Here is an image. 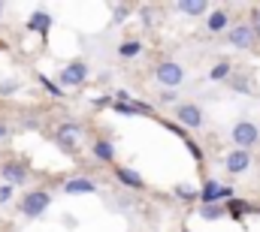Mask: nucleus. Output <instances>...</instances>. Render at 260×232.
Masks as SVG:
<instances>
[{
    "label": "nucleus",
    "mask_w": 260,
    "mask_h": 232,
    "mask_svg": "<svg viewBox=\"0 0 260 232\" xmlns=\"http://www.w3.org/2000/svg\"><path fill=\"white\" fill-rule=\"evenodd\" d=\"M230 142L236 145V151H251L260 142V127L254 121H236L230 127Z\"/></svg>",
    "instance_id": "f257e3e1"
},
{
    "label": "nucleus",
    "mask_w": 260,
    "mask_h": 232,
    "mask_svg": "<svg viewBox=\"0 0 260 232\" xmlns=\"http://www.w3.org/2000/svg\"><path fill=\"white\" fill-rule=\"evenodd\" d=\"M154 79H157V85L164 91H176L185 82V66L176 63V60H164V63L154 66Z\"/></svg>",
    "instance_id": "f03ea898"
},
{
    "label": "nucleus",
    "mask_w": 260,
    "mask_h": 232,
    "mask_svg": "<svg viewBox=\"0 0 260 232\" xmlns=\"http://www.w3.org/2000/svg\"><path fill=\"white\" fill-rule=\"evenodd\" d=\"M254 43H257V33H254L251 24L239 21V24L227 27V46H233V49H251Z\"/></svg>",
    "instance_id": "7ed1b4c3"
},
{
    "label": "nucleus",
    "mask_w": 260,
    "mask_h": 232,
    "mask_svg": "<svg viewBox=\"0 0 260 232\" xmlns=\"http://www.w3.org/2000/svg\"><path fill=\"white\" fill-rule=\"evenodd\" d=\"M49 205H52V196H49L46 190H30V193L21 199V214H24V217H40V214H46Z\"/></svg>",
    "instance_id": "20e7f679"
},
{
    "label": "nucleus",
    "mask_w": 260,
    "mask_h": 232,
    "mask_svg": "<svg viewBox=\"0 0 260 232\" xmlns=\"http://www.w3.org/2000/svg\"><path fill=\"white\" fill-rule=\"evenodd\" d=\"M176 121H179L185 130H200V127L206 124L203 109H200L197 103H179V106H176Z\"/></svg>",
    "instance_id": "39448f33"
},
{
    "label": "nucleus",
    "mask_w": 260,
    "mask_h": 232,
    "mask_svg": "<svg viewBox=\"0 0 260 232\" xmlns=\"http://www.w3.org/2000/svg\"><path fill=\"white\" fill-rule=\"evenodd\" d=\"M85 79H88V63L85 60H70L61 69V85L64 88H82Z\"/></svg>",
    "instance_id": "423d86ee"
},
{
    "label": "nucleus",
    "mask_w": 260,
    "mask_h": 232,
    "mask_svg": "<svg viewBox=\"0 0 260 232\" xmlns=\"http://www.w3.org/2000/svg\"><path fill=\"white\" fill-rule=\"evenodd\" d=\"M200 199H203V205H218L221 199H233V187H221L218 181H206L200 190Z\"/></svg>",
    "instance_id": "0eeeda50"
},
{
    "label": "nucleus",
    "mask_w": 260,
    "mask_h": 232,
    "mask_svg": "<svg viewBox=\"0 0 260 232\" xmlns=\"http://www.w3.org/2000/svg\"><path fill=\"white\" fill-rule=\"evenodd\" d=\"M79 136H82V127H79V124H61V127H58V133H55L58 145L67 148V151H73V148L79 145Z\"/></svg>",
    "instance_id": "6e6552de"
},
{
    "label": "nucleus",
    "mask_w": 260,
    "mask_h": 232,
    "mask_svg": "<svg viewBox=\"0 0 260 232\" xmlns=\"http://www.w3.org/2000/svg\"><path fill=\"white\" fill-rule=\"evenodd\" d=\"M224 166H227V172L230 175L248 172V169H251V154H248V151H230L227 160H224Z\"/></svg>",
    "instance_id": "1a4fd4ad"
},
{
    "label": "nucleus",
    "mask_w": 260,
    "mask_h": 232,
    "mask_svg": "<svg viewBox=\"0 0 260 232\" xmlns=\"http://www.w3.org/2000/svg\"><path fill=\"white\" fill-rule=\"evenodd\" d=\"M0 175H3V181H6V184H12V187H15V184H24L30 172H27V166H24V163L9 160V163H3V166H0Z\"/></svg>",
    "instance_id": "9d476101"
},
{
    "label": "nucleus",
    "mask_w": 260,
    "mask_h": 232,
    "mask_svg": "<svg viewBox=\"0 0 260 232\" xmlns=\"http://www.w3.org/2000/svg\"><path fill=\"white\" fill-rule=\"evenodd\" d=\"M94 190H97V184H94L91 178H70L64 184L67 196H88V193H94Z\"/></svg>",
    "instance_id": "9b49d317"
},
{
    "label": "nucleus",
    "mask_w": 260,
    "mask_h": 232,
    "mask_svg": "<svg viewBox=\"0 0 260 232\" xmlns=\"http://www.w3.org/2000/svg\"><path fill=\"white\" fill-rule=\"evenodd\" d=\"M206 27H209V33H227V27H230V15H227L224 9H209Z\"/></svg>",
    "instance_id": "f8f14e48"
},
{
    "label": "nucleus",
    "mask_w": 260,
    "mask_h": 232,
    "mask_svg": "<svg viewBox=\"0 0 260 232\" xmlns=\"http://www.w3.org/2000/svg\"><path fill=\"white\" fill-rule=\"evenodd\" d=\"M115 178H118L124 187H130V190H142V187H145L142 175L133 172V169H127V166H115Z\"/></svg>",
    "instance_id": "ddd939ff"
},
{
    "label": "nucleus",
    "mask_w": 260,
    "mask_h": 232,
    "mask_svg": "<svg viewBox=\"0 0 260 232\" xmlns=\"http://www.w3.org/2000/svg\"><path fill=\"white\" fill-rule=\"evenodd\" d=\"M176 9H179L182 15H191V18H197V15H209V3H206V0H179Z\"/></svg>",
    "instance_id": "4468645a"
},
{
    "label": "nucleus",
    "mask_w": 260,
    "mask_h": 232,
    "mask_svg": "<svg viewBox=\"0 0 260 232\" xmlns=\"http://www.w3.org/2000/svg\"><path fill=\"white\" fill-rule=\"evenodd\" d=\"M91 151H94V157L103 160V163H112V160H115V148H112V142H106V139H97V142L91 145Z\"/></svg>",
    "instance_id": "2eb2a0df"
},
{
    "label": "nucleus",
    "mask_w": 260,
    "mask_h": 232,
    "mask_svg": "<svg viewBox=\"0 0 260 232\" xmlns=\"http://www.w3.org/2000/svg\"><path fill=\"white\" fill-rule=\"evenodd\" d=\"M27 27L46 36V33H49V27H52V15H49V12H34V15H30V21H27Z\"/></svg>",
    "instance_id": "dca6fc26"
},
{
    "label": "nucleus",
    "mask_w": 260,
    "mask_h": 232,
    "mask_svg": "<svg viewBox=\"0 0 260 232\" xmlns=\"http://www.w3.org/2000/svg\"><path fill=\"white\" fill-rule=\"evenodd\" d=\"M118 55H121V58H136V55H142V43H139V40H124V43H121V46H118Z\"/></svg>",
    "instance_id": "f3484780"
},
{
    "label": "nucleus",
    "mask_w": 260,
    "mask_h": 232,
    "mask_svg": "<svg viewBox=\"0 0 260 232\" xmlns=\"http://www.w3.org/2000/svg\"><path fill=\"white\" fill-rule=\"evenodd\" d=\"M230 69H233V66H230L227 60H218V63L209 69V79H212V82H224V79H230Z\"/></svg>",
    "instance_id": "a211bd4d"
},
{
    "label": "nucleus",
    "mask_w": 260,
    "mask_h": 232,
    "mask_svg": "<svg viewBox=\"0 0 260 232\" xmlns=\"http://www.w3.org/2000/svg\"><path fill=\"white\" fill-rule=\"evenodd\" d=\"M224 214H227V211H224L221 205H203V208H200V217H203V220H221Z\"/></svg>",
    "instance_id": "6ab92c4d"
},
{
    "label": "nucleus",
    "mask_w": 260,
    "mask_h": 232,
    "mask_svg": "<svg viewBox=\"0 0 260 232\" xmlns=\"http://www.w3.org/2000/svg\"><path fill=\"white\" fill-rule=\"evenodd\" d=\"M176 196H179V199H197L200 193H197L194 187H188V184H179V187H176Z\"/></svg>",
    "instance_id": "aec40b11"
},
{
    "label": "nucleus",
    "mask_w": 260,
    "mask_h": 232,
    "mask_svg": "<svg viewBox=\"0 0 260 232\" xmlns=\"http://www.w3.org/2000/svg\"><path fill=\"white\" fill-rule=\"evenodd\" d=\"M230 211H233V217H239V214L251 211V205H248V202H242V199H233V202H230Z\"/></svg>",
    "instance_id": "412c9836"
},
{
    "label": "nucleus",
    "mask_w": 260,
    "mask_h": 232,
    "mask_svg": "<svg viewBox=\"0 0 260 232\" xmlns=\"http://www.w3.org/2000/svg\"><path fill=\"white\" fill-rule=\"evenodd\" d=\"M40 82H43V88H46V91H49L52 97H64V94H61V88H58V85H55L52 79H46V75H40Z\"/></svg>",
    "instance_id": "4be33fe9"
},
{
    "label": "nucleus",
    "mask_w": 260,
    "mask_h": 232,
    "mask_svg": "<svg viewBox=\"0 0 260 232\" xmlns=\"http://www.w3.org/2000/svg\"><path fill=\"white\" fill-rule=\"evenodd\" d=\"M15 91H18V82H15V79L0 82V97H9V94H15Z\"/></svg>",
    "instance_id": "5701e85b"
},
{
    "label": "nucleus",
    "mask_w": 260,
    "mask_h": 232,
    "mask_svg": "<svg viewBox=\"0 0 260 232\" xmlns=\"http://www.w3.org/2000/svg\"><path fill=\"white\" fill-rule=\"evenodd\" d=\"M12 190H15L12 184H3V187H0V202H9V199H12Z\"/></svg>",
    "instance_id": "b1692460"
},
{
    "label": "nucleus",
    "mask_w": 260,
    "mask_h": 232,
    "mask_svg": "<svg viewBox=\"0 0 260 232\" xmlns=\"http://www.w3.org/2000/svg\"><path fill=\"white\" fill-rule=\"evenodd\" d=\"M160 100H164V103H176V100H179V94H176V91H164V94H160Z\"/></svg>",
    "instance_id": "393cba45"
},
{
    "label": "nucleus",
    "mask_w": 260,
    "mask_h": 232,
    "mask_svg": "<svg viewBox=\"0 0 260 232\" xmlns=\"http://www.w3.org/2000/svg\"><path fill=\"white\" fill-rule=\"evenodd\" d=\"M188 151H191V154H194V157H197V163H200V160H203V151H200V148H197V142H188Z\"/></svg>",
    "instance_id": "a878e982"
},
{
    "label": "nucleus",
    "mask_w": 260,
    "mask_h": 232,
    "mask_svg": "<svg viewBox=\"0 0 260 232\" xmlns=\"http://www.w3.org/2000/svg\"><path fill=\"white\" fill-rule=\"evenodd\" d=\"M251 27H254V33L260 36V9H254V24Z\"/></svg>",
    "instance_id": "bb28decb"
},
{
    "label": "nucleus",
    "mask_w": 260,
    "mask_h": 232,
    "mask_svg": "<svg viewBox=\"0 0 260 232\" xmlns=\"http://www.w3.org/2000/svg\"><path fill=\"white\" fill-rule=\"evenodd\" d=\"M6 133H9V130H6V124H0V139H3Z\"/></svg>",
    "instance_id": "cd10ccee"
},
{
    "label": "nucleus",
    "mask_w": 260,
    "mask_h": 232,
    "mask_svg": "<svg viewBox=\"0 0 260 232\" xmlns=\"http://www.w3.org/2000/svg\"><path fill=\"white\" fill-rule=\"evenodd\" d=\"M0 15H3V3H0Z\"/></svg>",
    "instance_id": "c85d7f7f"
},
{
    "label": "nucleus",
    "mask_w": 260,
    "mask_h": 232,
    "mask_svg": "<svg viewBox=\"0 0 260 232\" xmlns=\"http://www.w3.org/2000/svg\"><path fill=\"white\" fill-rule=\"evenodd\" d=\"M182 232H191V229H182Z\"/></svg>",
    "instance_id": "c756f323"
}]
</instances>
